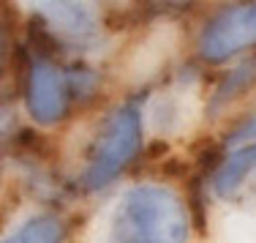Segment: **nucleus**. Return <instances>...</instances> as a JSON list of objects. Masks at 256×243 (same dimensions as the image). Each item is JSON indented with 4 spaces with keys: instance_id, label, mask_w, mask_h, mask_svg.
<instances>
[{
    "instance_id": "f257e3e1",
    "label": "nucleus",
    "mask_w": 256,
    "mask_h": 243,
    "mask_svg": "<svg viewBox=\"0 0 256 243\" xmlns=\"http://www.w3.org/2000/svg\"><path fill=\"white\" fill-rule=\"evenodd\" d=\"M186 202L164 186H136L120 197L109 218V243H186Z\"/></svg>"
},
{
    "instance_id": "6e6552de",
    "label": "nucleus",
    "mask_w": 256,
    "mask_h": 243,
    "mask_svg": "<svg viewBox=\"0 0 256 243\" xmlns=\"http://www.w3.org/2000/svg\"><path fill=\"white\" fill-rule=\"evenodd\" d=\"M254 82H256V63H246L237 71H232L226 80L218 85L216 96H212V101H210V112H216L218 107H224L229 99H234L237 93H242V90H246L248 85H254Z\"/></svg>"
},
{
    "instance_id": "423d86ee",
    "label": "nucleus",
    "mask_w": 256,
    "mask_h": 243,
    "mask_svg": "<svg viewBox=\"0 0 256 243\" xmlns=\"http://www.w3.org/2000/svg\"><path fill=\"white\" fill-rule=\"evenodd\" d=\"M44 14L66 33H90L93 28V11L79 3H50Z\"/></svg>"
},
{
    "instance_id": "0eeeda50",
    "label": "nucleus",
    "mask_w": 256,
    "mask_h": 243,
    "mask_svg": "<svg viewBox=\"0 0 256 243\" xmlns=\"http://www.w3.org/2000/svg\"><path fill=\"white\" fill-rule=\"evenodd\" d=\"M63 224L54 216H36L28 224H22L14 235H8L3 243H60Z\"/></svg>"
},
{
    "instance_id": "7ed1b4c3",
    "label": "nucleus",
    "mask_w": 256,
    "mask_h": 243,
    "mask_svg": "<svg viewBox=\"0 0 256 243\" xmlns=\"http://www.w3.org/2000/svg\"><path fill=\"white\" fill-rule=\"evenodd\" d=\"M251 47H256V3H237L218 11L199 39V55L210 63H221Z\"/></svg>"
},
{
    "instance_id": "20e7f679",
    "label": "nucleus",
    "mask_w": 256,
    "mask_h": 243,
    "mask_svg": "<svg viewBox=\"0 0 256 243\" xmlns=\"http://www.w3.org/2000/svg\"><path fill=\"white\" fill-rule=\"evenodd\" d=\"M28 109L38 123L52 126L66 112V85L60 71L46 60H36L28 74Z\"/></svg>"
},
{
    "instance_id": "39448f33",
    "label": "nucleus",
    "mask_w": 256,
    "mask_h": 243,
    "mask_svg": "<svg viewBox=\"0 0 256 243\" xmlns=\"http://www.w3.org/2000/svg\"><path fill=\"white\" fill-rule=\"evenodd\" d=\"M251 172H256V145H248V148L232 153L229 159L216 169L212 189H216V194H221V197H232Z\"/></svg>"
},
{
    "instance_id": "f03ea898",
    "label": "nucleus",
    "mask_w": 256,
    "mask_h": 243,
    "mask_svg": "<svg viewBox=\"0 0 256 243\" xmlns=\"http://www.w3.org/2000/svg\"><path fill=\"white\" fill-rule=\"evenodd\" d=\"M139 109L136 104L120 107L112 118L106 120L104 131L98 134L93 159H90L88 169H84V189H104L128 161L136 156L139 150Z\"/></svg>"
},
{
    "instance_id": "1a4fd4ad",
    "label": "nucleus",
    "mask_w": 256,
    "mask_h": 243,
    "mask_svg": "<svg viewBox=\"0 0 256 243\" xmlns=\"http://www.w3.org/2000/svg\"><path fill=\"white\" fill-rule=\"evenodd\" d=\"M242 139H256V115H251L242 126H237V129L229 134L226 142L234 145V142H242Z\"/></svg>"
}]
</instances>
